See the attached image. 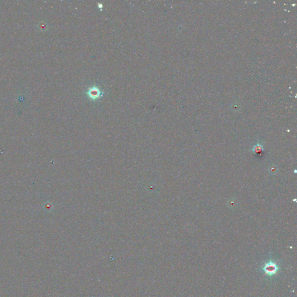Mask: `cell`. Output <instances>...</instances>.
<instances>
[{
	"label": "cell",
	"instance_id": "3",
	"mask_svg": "<svg viewBox=\"0 0 297 297\" xmlns=\"http://www.w3.org/2000/svg\"><path fill=\"white\" fill-rule=\"evenodd\" d=\"M263 150V148H262V146L260 144H256V146L254 147L253 149V151L256 153H259L261 152H262V150Z\"/></svg>",
	"mask_w": 297,
	"mask_h": 297
},
{
	"label": "cell",
	"instance_id": "2",
	"mask_svg": "<svg viewBox=\"0 0 297 297\" xmlns=\"http://www.w3.org/2000/svg\"><path fill=\"white\" fill-rule=\"evenodd\" d=\"M87 95L92 100H97L102 95L103 92L96 86L89 88L87 92Z\"/></svg>",
	"mask_w": 297,
	"mask_h": 297
},
{
	"label": "cell",
	"instance_id": "1",
	"mask_svg": "<svg viewBox=\"0 0 297 297\" xmlns=\"http://www.w3.org/2000/svg\"><path fill=\"white\" fill-rule=\"evenodd\" d=\"M278 267H277V265L275 262L272 261L267 262V264H265L262 267V270L269 276H272L273 275H276L278 271Z\"/></svg>",
	"mask_w": 297,
	"mask_h": 297
}]
</instances>
